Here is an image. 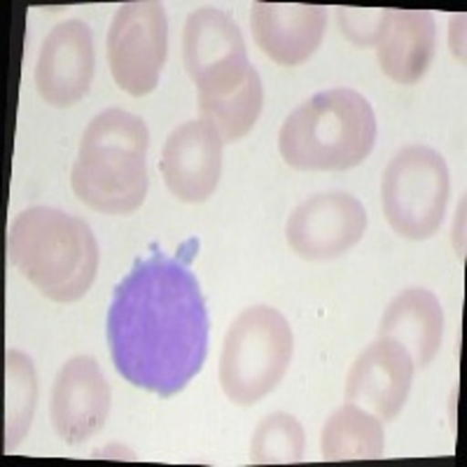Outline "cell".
<instances>
[{
  "label": "cell",
  "mask_w": 467,
  "mask_h": 467,
  "mask_svg": "<svg viewBox=\"0 0 467 467\" xmlns=\"http://www.w3.org/2000/svg\"><path fill=\"white\" fill-rule=\"evenodd\" d=\"M208 311L182 257L161 250L133 265L112 292L108 346L117 374L160 398H173L202 372Z\"/></svg>",
  "instance_id": "6da1fadb"
},
{
  "label": "cell",
  "mask_w": 467,
  "mask_h": 467,
  "mask_svg": "<svg viewBox=\"0 0 467 467\" xmlns=\"http://www.w3.org/2000/svg\"><path fill=\"white\" fill-rule=\"evenodd\" d=\"M7 253L22 276L58 304L85 297L101 260L89 224L49 206H33L16 215L7 236Z\"/></svg>",
  "instance_id": "7a4b0ae2"
},
{
  "label": "cell",
  "mask_w": 467,
  "mask_h": 467,
  "mask_svg": "<svg viewBox=\"0 0 467 467\" xmlns=\"http://www.w3.org/2000/svg\"><path fill=\"white\" fill-rule=\"evenodd\" d=\"M150 131L139 115L119 108L99 112L85 129L70 185L75 197L108 215L139 211L148 194Z\"/></svg>",
  "instance_id": "3957f363"
},
{
  "label": "cell",
  "mask_w": 467,
  "mask_h": 467,
  "mask_svg": "<svg viewBox=\"0 0 467 467\" xmlns=\"http://www.w3.org/2000/svg\"><path fill=\"white\" fill-rule=\"evenodd\" d=\"M377 143L372 103L356 89L318 91L295 108L278 133V150L297 171H348Z\"/></svg>",
  "instance_id": "277c9868"
},
{
  "label": "cell",
  "mask_w": 467,
  "mask_h": 467,
  "mask_svg": "<svg viewBox=\"0 0 467 467\" xmlns=\"http://www.w3.org/2000/svg\"><path fill=\"white\" fill-rule=\"evenodd\" d=\"M290 323L271 306H250L227 329L220 356V383L234 404L260 402L283 381L292 360Z\"/></svg>",
  "instance_id": "5b68a950"
},
{
  "label": "cell",
  "mask_w": 467,
  "mask_h": 467,
  "mask_svg": "<svg viewBox=\"0 0 467 467\" xmlns=\"http://www.w3.org/2000/svg\"><path fill=\"white\" fill-rule=\"evenodd\" d=\"M449 194V166L437 150L425 145L400 150L383 173V215L402 239H432L444 223Z\"/></svg>",
  "instance_id": "8992f818"
},
{
  "label": "cell",
  "mask_w": 467,
  "mask_h": 467,
  "mask_svg": "<svg viewBox=\"0 0 467 467\" xmlns=\"http://www.w3.org/2000/svg\"><path fill=\"white\" fill-rule=\"evenodd\" d=\"M182 61L199 99H224L239 91L257 73L239 26L218 7L192 12L182 31Z\"/></svg>",
  "instance_id": "52a82bcc"
},
{
  "label": "cell",
  "mask_w": 467,
  "mask_h": 467,
  "mask_svg": "<svg viewBox=\"0 0 467 467\" xmlns=\"http://www.w3.org/2000/svg\"><path fill=\"white\" fill-rule=\"evenodd\" d=\"M169 54V19L161 3L133 0L117 7L108 28V66L117 87L145 96L160 85Z\"/></svg>",
  "instance_id": "ba28073f"
},
{
  "label": "cell",
  "mask_w": 467,
  "mask_h": 467,
  "mask_svg": "<svg viewBox=\"0 0 467 467\" xmlns=\"http://www.w3.org/2000/svg\"><path fill=\"white\" fill-rule=\"evenodd\" d=\"M367 229L365 206L353 194L327 192L306 199L292 211L285 236L302 260L325 262L341 257Z\"/></svg>",
  "instance_id": "9c48e42d"
},
{
  "label": "cell",
  "mask_w": 467,
  "mask_h": 467,
  "mask_svg": "<svg viewBox=\"0 0 467 467\" xmlns=\"http://www.w3.org/2000/svg\"><path fill=\"white\" fill-rule=\"evenodd\" d=\"M110 383L89 356H75L61 367L52 388L49 419L66 444L78 446L103 431L110 414Z\"/></svg>",
  "instance_id": "30bf717a"
},
{
  "label": "cell",
  "mask_w": 467,
  "mask_h": 467,
  "mask_svg": "<svg viewBox=\"0 0 467 467\" xmlns=\"http://www.w3.org/2000/svg\"><path fill=\"white\" fill-rule=\"evenodd\" d=\"M96 70L91 28L80 19L58 24L37 54L36 87L47 106L70 108L85 99Z\"/></svg>",
  "instance_id": "8fae6325"
},
{
  "label": "cell",
  "mask_w": 467,
  "mask_h": 467,
  "mask_svg": "<svg viewBox=\"0 0 467 467\" xmlns=\"http://www.w3.org/2000/svg\"><path fill=\"white\" fill-rule=\"evenodd\" d=\"M414 360L402 344L379 337L362 350L346 379V402L360 404L381 420H393L404 409L414 383Z\"/></svg>",
  "instance_id": "7c38bea8"
},
{
  "label": "cell",
  "mask_w": 467,
  "mask_h": 467,
  "mask_svg": "<svg viewBox=\"0 0 467 467\" xmlns=\"http://www.w3.org/2000/svg\"><path fill=\"white\" fill-rule=\"evenodd\" d=\"M223 139L203 119L185 122L171 131L161 150L160 169L178 202L203 203L223 175Z\"/></svg>",
  "instance_id": "4fadbf2b"
},
{
  "label": "cell",
  "mask_w": 467,
  "mask_h": 467,
  "mask_svg": "<svg viewBox=\"0 0 467 467\" xmlns=\"http://www.w3.org/2000/svg\"><path fill=\"white\" fill-rule=\"evenodd\" d=\"M250 26L257 47L278 66H299L314 57L327 26V7L299 3H255Z\"/></svg>",
  "instance_id": "5bb4252c"
},
{
  "label": "cell",
  "mask_w": 467,
  "mask_h": 467,
  "mask_svg": "<svg viewBox=\"0 0 467 467\" xmlns=\"http://www.w3.org/2000/svg\"><path fill=\"white\" fill-rule=\"evenodd\" d=\"M437 26L428 10H383L377 57L383 73L398 85H416L435 58Z\"/></svg>",
  "instance_id": "9a60e30c"
},
{
  "label": "cell",
  "mask_w": 467,
  "mask_h": 467,
  "mask_svg": "<svg viewBox=\"0 0 467 467\" xmlns=\"http://www.w3.org/2000/svg\"><path fill=\"white\" fill-rule=\"evenodd\" d=\"M379 337L402 344L416 369H425L440 353L444 337V308L440 299L425 287L402 290L388 304L379 325Z\"/></svg>",
  "instance_id": "2e32d148"
},
{
  "label": "cell",
  "mask_w": 467,
  "mask_h": 467,
  "mask_svg": "<svg viewBox=\"0 0 467 467\" xmlns=\"http://www.w3.org/2000/svg\"><path fill=\"white\" fill-rule=\"evenodd\" d=\"M325 461H374L386 451L383 423L360 404L346 402L329 416L320 432Z\"/></svg>",
  "instance_id": "e0dca14e"
},
{
  "label": "cell",
  "mask_w": 467,
  "mask_h": 467,
  "mask_svg": "<svg viewBox=\"0 0 467 467\" xmlns=\"http://www.w3.org/2000/svg\"><path fill=\"white\" fill-rule=\"evenodd\" d=\"M262 106H265V87H262L260 73H255L232 96L224 99H199V112L203 122L211 124L223 143L241 140L260 119Z\"/></svg>",
  "instance_id": "ac0fdd59"
},
{
  "label": "cell",
  "mask_w": 467,
  "mask_h": 467,
  "mask_svg": "<svg viewBox=\"0 0 467 467\" xmlns=\"http://www.w3.org/2000/svg\"><path fill=\"white\" fill-rule=\"evenodd\" d=\"M306 435L295 416L271 414L253 432L250 441V462L255 465H290L304 458Z\"/></svg>",
  "instance_id": "d6986e66"
},
{
  "label": "cell",
  "mask_w": 467,
  "mask_h": 467,
  "mask_svg": "<svg viewBox=\"0 0 467 467\" xmlns=\"http://www.w3.org/2000/svg\"><path fill=\"white\" fill-rule=\"evenodd\" d=\"M37 400V379L31 358L19 350L7 353V449L16 446L31 428Z\"/></svg>",
  "instance_id": "ffe728a7"
},
{
  "label": "cell",
  "mask_w": 467,
  "mask_h": 467,
  "mask_svg": "<svg viewBox=\"0 0 467 467\" xmlns=\"http://www.w3.org/2000/svg\"><path fill=\"white\" fill-rule=\"evenodd\" d=\"M383 10H358V7H341L339 24L350 43L360 47H374L379 31H381Z\"/></svg>",
  "instance_id": "44dd1931"
}]
</instances>
